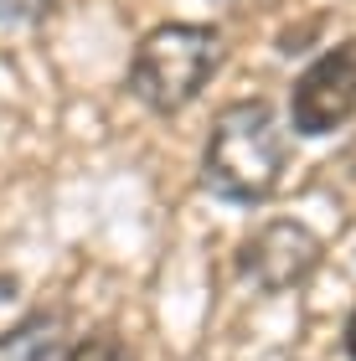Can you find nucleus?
Returning <instances> with one entry per match:
<instances>
[{
	"label": "nucleus",
	"mask_w": 356,
	"mask_h": 361,
	"mask_svg": "<svg viewBox=\"0 0 356 361\" xmlns=\"http://www.w3.org/2000/svg\"><path fill=\"white\" fill-rule=\"evenodd\" d=\"M0 11L16 16V21H37V16L47 11V0H0Z\"/></svg>",
	"instance_id": "obj_7"
},
{
	"label": "nucleus",
	"mask_w": 356,
	"mask_h": 361,
	"mask_svg": "<svg viewBox=\"0 0 356 361\" xmlns=\"http://www.w3.org/2000/svg\"><path fill=\"white\" fill-rule=\"evenodd\" d=\"M284 135L274 124V109L258 104V98H243V104H228L217 114L212 135H207V160L202 176L222 202H269L279 191L284 176Z\"/></svg>",
	"instance_id": "obj_1"
},
{
	"label": "nucleus",
	"mask_w": 356,
	"mask_h": 361,
	"mask_svg": "<svg viewBox=\"0 0 356 361\" xmlns=\"http://www.w3.org/2000/svg\"><path fill=\"white\" fill-rule=\"evenodd\" d=\"M320 264V238L295 217H279L243 243V274L258 289H295Z\"/></svg>",
	"instance_id": "obj_4"
},
{
	"label": "nucleus",
	"mask_w": 356,
	"mask_h": 361,
	"mask_svg": "<svg viewBox=\"0 0 356 361\" xmlns=\"http://www.w3.org/2000/svg\"><path fill=\"white\" fill-rule=\"evenodd\" d=\"M222 57H228V42H222L217 26H191V21L155 26L150 37L135 47L129 88H135V98L145 109L176 114L217 78Z\"/></svg>",
	"instance_id": "obj_2"
},
{
	"label": "nucleus",
	"mask_w": 356,
	"mask_h": 361,
	"mask_svg": "<svg viewBox=\"0 0 356 361\" xmlns=\"http://www.w3.org/2000/svg\"><path fill=\"white\" fill-rule=\"evenodd\" d=\"M346 351H351V361H356V315H351V325H346Z\"/></svg>",
	"instance_id": "obj_8"
},
{
	"label": "nucleus",
	"mask_w": 356,
	"mask_h": 361,
	"mask_svg": "<svg viewBox=\"0 0 356 361\" xmlns=\"http://www.w3.org/2000/svg\"><path fill=\"white\" fill-rule=\"evenodd\" d=\"M68 361H135V351H129L124 336H114V331H93L68 351Z\"/></svg>",
	"instance_id": "obj_6"
},
{
	"label": "nucleus",
	"mask_w": 356,
	"mask_h": 361,
	"mask_svg": "<svg viewBox=\"0 0 356 361\" xmlns=\"http://www.w3.org/2000/svg\"><path fill=\"white\" fill-rule=\"evenodd\" d=\"M300 135H331L356 114V42L331 47L326 57H315L300 73L295 98H289Z\"/></svg>",
	"instance_id": "obj_3"
},
{
	"label": "nucleus",
	"mask_w": 356,
	"mask_h": 361,
	"mask_svg": "<svg viewBox=\"0 0 356 361\" xmlns=\"http://www.w3.org/2000/svg\"><path fill=\"white\" fill-rule=\"evenodd\" d=\"M62 356V325L52 315H37L0 336V361H57Z\"/></svg>",
	"instance_id": "obj_5"
}]
</instances>
